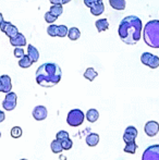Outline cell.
<instances>
[{
    "instance_id": "6da1fadb",
    "label": "cell",
    "mask_w": 159,
    "mask_h": 160,
    "mask_svg": "<svg viewBox=\"0 0 159 160\" xmlns=\"http://www.w3.org/2000/svg\"><path fill=\"white\" fill-rule=\"evenodd\" d=\"M143 24L138 17L129 15L122 19L119 24L118 33L123 42L127 45H135L142 36Z\"/></svg>"
},
{
    "instance_id": "7a4b0ae2",
    "label": "cell",
    "mask_w": 159,
    "mask_h": 160,
    "mask_svg": "<svg viewBox=\"0 0 159 160\" xmlns=\"http://www.w3.org/2000/svg\"><path fill=\"white\" fill-rule=\"evenodd\" d=\"M61 76L62 71L59 65L53 62H47L37 69L36 82L42 87H51L60 82Z\"/></svg>"
},
{
    "instance_id": "3957f363",
    "label": "cell",
    "mask_w": 159,
    "mask_h": 160,
    "mask_svg": "<svg viewBox=\"0 0 159 160\" xmlns=\"http://www.w3.org/2000/svg\"><path fill=\"white\" fill-rule=\"evenodd\" d=\"M143 38L147 46L156 49L159 48V20L147 22L143 31Z\"/></svg>"
},
{
    "instance_id": "277c9868",
    "label": "cell",
    "mask_w": 159,
    "mask_h": 160,
    "mask_svg": "<svg viewBox=\"0 0 159 160\" xmlns=\"http://www.w3.org/2000/svg\"><path fill=\"white\" fill-rule=\"evenodd\" d=\"M85 114L82 110L80 109H73L68 113V118H67V122L70 127L77 128L84 122Z\"/></svg>"
},
{
    "instance_id": "5b68a950",
    "label": "cell",
    "mask_w": 159,
    "mask_h": 160,
    "mask_svg": "<svg viewBox=\"0 0 159 160\" xmlns=\"http://www.w3.org/2000/svg\"><path fill=\"white\" fill-rule=\"evenodd\" d=\"M141 61L143 64L147 65L151 69H157L159 67V57L156 55H153L151 52H144L141 56Z\"/></svg>"
},
{
    "instance_id": "8992f818",
    "label": "cell",
    "mask_w": 159,
    "mask_h": 160,
    "mask_svg": "<svg viewBox=\"0 0 159 160\" xmlns=\"http://www.w3.org/2000/svg\"><path fill=\"white\" fill-rule=\"evenodd\" d=\"M17 97L15 93H8L4 97L3 101H2V107H3L4 110H8V111H11V110H14V108L17 107Z\"/></svg>"
},
{
    "instance_id": "52a82bcc",
    "label": "cell",
    "mask_w": 159,
    "mask_h": 160,
    "mask_svg": "<svg viewBox=\"0 0 159 160\" xmlns=\"http://www.w3.org/2000/svg\"><path fill=\"white\" fill-rule=\"evenodd\" d=\"M142 160H159V144L147 147L143 152Z\"/></svg>"
},
{
    "instance_id": "ba28073f",
    "label": "cell",
    "mask_w": 159,
    "mask_h": 160,
    "mask_svg": "<svg viewBox=\"0 0 159 160\" xmlns=\"http://www.w3.org/2000/svg\"><path fill=\"white\" fill-rule=\"evenodd\" d=\"M0 30H1L4 34H6V35L8 36L9 38L13 37V36L17 35V34L19 33L17 26L13 25L12 23H10V22H8V21H4L3 23H2Z\"/></svg>"
},
{
    "instance_id": "9c48e42d",
    "label": "cell",
    "mask_w": 159,
    "mask_h": 160,
    "mask_svg": "<svg viewBox=\"0 0 159 160\" xmlns=\"http://www.w3.org/2000/svg\"><path fill=\"white\" fill-rule=\"evenodd\" d=\"M144 131L146 133L147 136L149 137H154L157 135V133L159 132V124L156 121H148V122L145 124Z\"/></svg>"
},
{
    "instance_id": "30bf717a",
    "label": "cell",
    "mask_w": 159,
    "mask_h": 160,
    "mask_svg": "<svg viewBox=\"0 0 159 160\" xmlns=\"http://www.w3.org/2000/svg\"><path fill=\"white\" fill-rule=\"evenodd\" d=\"M137 136V130L134 127H127L124 131V134H123V141L127 143L130 142H135V138Z\"/></svg>"
},
{
    "instance_id": "8fae6325",
    "label": "cell",
    "mask_w": 159,
    "mask_h": 160,
    "mask_svg": "<svg viewBox=\"0 0 159 160\" xmlns=\"http://www.w3.org/2000/svg\"><path fill=\"white\" fill-rule=\"evenodd\" d=\"M47 114H48V111H47L45 106H37L33 110V117L36 121L45 120L47 118Z\"/></svg>"
},
{
    "instance_id": "7c38bea8",
    "label": "cell",
    "mask_w": 159,
    "mask_h": 160,
    "mask_svg": "<svg viewBox=\"0 0 159 160\" xmlns=\"http://www.w3.org/2000/svg\"><path fill=\"white\" fill-rule=\"evenodd\" d=\"M10 44L14 47H23L26 45V38L22 33H17L10 38Z\"/></svg>"
},
{
    "instance_id": "4fadbf2b",
    "label": "cell",
    "mask_w": 159,
    "mask_h": 160,
    "mask_svg": "<svg viewBox=\"0 0 159 160\" xmlns=\"http://www.w3.org/2000/svg\"><path fill=\"white\" fill-rule=\"evenodd\" d=\"M0 80L2 82V86H3V91L2 93H10L11 89H12V84H11V78L9 75H1L0 76Z\"/></svg>"
},
{
    "instance_id": "5bb4252c",
    "label": "cell",
    "mask_w": 159,
    "mask_h": 160,
    "mask_svg": "<svg viewBox=\"0 0 159 160\" xmlns=\"http://www.w3.org/2000/svg\"><path fill=\"white\" fill-rule=\"evenodd\" d=\"M27 56L31 58L33 62H37L39 59V52L33 45H28L27 46Z\"/></svg>"
},
{
    "instance_id": "9a60e30c",
    "label": "cell",
    "mask_w": 159,
    "mask_h": 160,
    "mask_svg": "<svg viewBox=\"0 0 159 160\" xmlns=\"http://www.w3.org/2000/svg\"><path fill=\"white\" fill-rule=\"evenodd\" d=\"M99 142V135L97 133H91L86 136V144L89 147H95Z\"/></svg>"
},
{
    "instance_id": "2e32d148",
    "label": "cell",
    "mask_w": 159,
    "mask_h": 160,
    "mask_svg": "<svg viewBox=\"0 0 159 160\" xmlns=\"http://www.w3.org/2000/svg\"><path fill=\"white\" fill-rule=\"evenodd\" d=\"M95 25H96V28H97L98 32L102 33V32H104V31L108 30L109 22H108V20H107V19H99V20H97V21H96Z\"/></svg>"
},
{
    "instance_id": "e0dca14e",
    "label": "cell",
    "mask_w": 159,
    "mask_h": 160,
    "mask_svg": "<svg viewBox=\"0 0 159 160\" xmlns=\"http://www.w3.org/2000/svg\"><path fill=\"white\" fill-rule=\"evenodd\" d=\"M91 9V13L95 17H98V15L102 14L105 11V6H104V2H100V3H97L95 6H93Z\"/></svg>"
},
{
    "instance_id": "ac0fdd59",
    "label": "cell",
    "mask_w": 159,
    "mask_h": 160,
    "mask_svg": "<svg viewBox=\"0 0 159 160\" xmlns=\"http://www.w3.org/2000/svg\"><path fill=\"white\" fill-rule=\"evenodd\" d=\"M109 4L115 10L122 11L125 9V0H109Z\"/></svg>"
},
{
    "instance_id": "d6986e66",
    "label": "cell",
    "mask_w": 159,
    "mask_h": 160,
    "mask_svg": "<svg viewBox=\"0 0 159 160\" xmlns=\"http://www.w3.org/2000/svg\"><path fill=\"white\" fill-rule=\"evenodd\" d=\"M98 118H99V113H98V111L96 109H89L86 112V119L88 122L91 123L96 122L98 120Z\"/></svg>"
},
{
    "instance_id": "ffe728a7",
    "label": "cell",
    "mask_w": 159,
    "mask_h": 160,
    "mask_svg": "<svg viewBox=\"0 0 159 160\" xmlns=\"http://www.w3.org/2000/svg\"><path fill=\"white\" fill-rule=\"evenodd\" d=\"M68 37L70 38L71 40H77L81 37L80 30L77 28H69Z\"/></svg>"
},
{
    "instance_id": "44dd1931",
    "label": "cell",
    "mask_w": 159,
    "mask_h": 160,
    "mask_svg": "<svg viewBox=\"0 0 159 160\" xmlns=\"http://www.w3.org/2000/svg\"><path fill=\"white\" fill-rule=\"evenodd\" d=\"M33 63H34V62L31 60V58L28 57L27 55H25L24 57H22L19 61V65L21 68H23V69H27V68H30Z\"/></svg>"
},
{
    "instance_id": "7402d4cb",
    "label": "cell",
    "mask_w": 159,
    "mask_h": 160,
    "mask_svg": "<svg viewBox=\"0 0 159 160\" xmlns=\"http://www.w3.org/2000/svg\"><path fill=\"white\" fill-rule=\"evenodd\" d=\"M97 75H98V73L93 68H88V69H86V71L84 72V78H86V80L91 81V82L95 80V78H97Z\"/></svg>"
},
{
    "instance_id": "603a6c76",
    "label": "cell",
    "mask_w": 159,
    "mask_h": 160,
    "mask_svg": "<svg viewBox=\"0 0 159 160\" xmlns=\"http://www.w3.org/2000/svg\"><path fill=\"white\" fill-rule=\"evenodd\" d=\"M51 150H52L53 154H61V152L63 150V148H62V145L61 143H60L59 141H58L57 138L55 139V141L51 142Z\"/></svg>"
},
{
    "instance_id": "cb8c5ba5",
    "label": "cell",
    "mask_w": 159,
    "mask_h": 160,
    "mask_svg": "<svg viewBox=\"0 0 159 160\" xmlns=\"http://www.w3.org/2000/svg\"><path fill=\"white\" fill-rule=\"evenodd\" d=\"M63 12V8H62V4H52L50 8V13H52L56 17H60Z\"/></svg>"
},
{
    "instance_id": "d4e9b609",
    "label": "cell",
    "mask_w": 159,
    "mask_h": 160,
    "mask_svg": "<svg viewBox=\"0 0 159 160\" xmlns=\"http://www.w3.org/2000/svg\"><path fill=\"white\" fill-rule=\"evenodd\" d=\"M136 149H137V145H136L135 142H130V143L125 144L124 152L127 154H135Z\"/></svg>"
},
{
    "instance_id": "484cf974",
    "label": "cell",
    "mask_w": 159,
    "mask_h": 160,
    "mask_svg": "<svg viewBox=\"0 0 159 160\" xmlns=\"http://www.w3.org/2000/svg\"><path fill=\"white\" fill-rule=\"evenodd\" d=\"M60 143H61L62 145V148H63L64 150H69L72 148L73 146V143L72 141L70 139V137H67V138H63V139H60Z\"/></svg>"
},
{
    "instance_id": "4316f807",
    "label": "cell",
    "mask_w": 159,
    "mask_h": 160,
    "mask_svg": "<svg viewBox=\"0 0 159 160\" xmlns=\"http://www.w3.org/2000/svg\"><path fill=\"white\" fill-rule=\"evenodd\" d=\"M69 28L66 25H58V32H57V37H66L68 36Z\"/></svg>"
},
{
    "instance_id": "83f0119b",
    "label": "cell",
    "mask_w": 159,
    "mask_h": 160,
    "mask_svg": "<svg viewBox=\"0 0 159 160\" xmlns=\"http://www.w3.org/2000/svg\"><path fill=\"white\" fill-rule=\"evenodd\" d=\"M57 32H58V25H55V24H50V25L47 28V33H48L49 36L51 37H57Z\"/></svg>"
},
{
    "instance_id": "f1b7e54d",
    "label": "cell",
    "mask_w": 159,
    "mask_h": 160,
    "mask_svg": "<svg viewBox=\"0 0 159 160\" xmlns=\"http://www.w3.org/2000/svg\"><path fill=\"white\" fill-rule=\"evenodd\" d=\"M11 136L13 138H19L22 136V128L20 127H14L11 128Z\"/></svg>"
},
{
    "instance_id": "f546056e",
    "label": "cell",
    "mask_w": 159,
    "mask_h": 160,
    "mask_svg": "<svg viewBox=\"0 0 159 160\" xmlns=\"http://www.w3.org/2000/svg\"><path fill=\"white\" fill-rule=\"evenodd\" d=\"M57 19H58V18L56 17V15H53L52 13H50V11L45 14V21H46L47 23H49V24L55 23V22L57 21Z\"/></svg>"
},
{
    "instance_id": "4dcf8cb0",
    "label": "cell",
    "mask_w": 159,
    "mask_h": 160,
    "mask_svg": "<svg viewBox=\"0 0 159 160\" xmlns=\"http://www.w3.org/2000/svg\"><path fill=\"white\" fill-rule=\"evenodd\" d=\"M25 56V52H24L23 48L22 47H15L14 49V57L15 58H20L21 59L22 57H24Z\"/></svg>"
},
{
    "instance_id": "1f68e13d",
    "label": "cell",
    "mask_w": 159,
    "mask_h": 160,
    "mask_svg": "<svg viewBox=\"0 0 159 160\" xmlns=\"http://www.w3.org/2000/svg\"><path fill=\"white\" fill-rule=\"evenodd\" d=\"M67 137H69V133L67 132V131H60V132H58L57 134H56V138H57L58 141L67 138Z\"/></svg>"
},
{
    "instance_id": "d6a6232c",
    "label": "cell",
    "mask_w": 159,
    "mask_h": 160,
    "mask_svg": "<svg viewBox=\"0 0 159 160\" xmlns=\"http://www.w3.org/2000/svg\"><path fill=\"white\" fill-rule=\"evenodd\" d=\"M100 2H102V0H84L85 6L88 7V8H92L93 6H95V4H97V3H100Z\"/></svg>"
},
{
    "instance_id": "836d02e7",
    "label": "cell",
    "mask_w": 159,
    "mask_h": 160,
    "mask_svg": "<svg viewBox=\"0 0 159 160\" xmlns=\"http://www.w3.org/2000/svg\"><path fill=\"white\" fill-rule=\"evenodd\" d=\"M51 4H62V0H49Z\"/></svg>"
},
{
    "instance_id": "e575fe53",
    "label": "cell",
    "mask_w": 159,
    "mask_h": 160,
    "mask_svg": "<svg viewBox=\"0 0 159 160\" xmlns=\"http://www.w3.org/2000/svg\"><path fill=\"white\" fill-rule=\"evenodd\" d=\"M4 119H6V114H4L3 111H0V123L3 122Z\"/></svg>"
},
{
    "instance_id": "d590c367",
    "label": "cell",
    "mask_w": 159,
    "mask_h": 160,
    "mask_svg": "<svg viewBox=\"0 0 159 160\" xmlns=\"http://www.w3.org/2000/svg\"><path fill=\"white\" fill-rule=\"evenodd\" d=\"M4 22V19H3V15H2V13H0V28H1L2 23Z\"/></svg>"
},
{
    "instance_id": "8d00e7d4",
    "label": "cell",
    "mask_w": 159,
    "mask_h": 160,
    "mask_svg": "<svg viewBox=\"0 0 159 160\" xmlns=\"http://www.w3.org/2000/svg\"><path fill=\"white\" fill-rule=\"evenodd\" d=\"M71 0H62V4H67V3H69Z\"/></svg>"
},
{
    "instance_id": "74e56055",
    "label": "cell",
    "mask_w": 159,
    "mask_h": 160,
    "mask_svg": "<svg viewBox=\"0 0 159 160\" xmlns=\"http://www.w3.org/2000/svg\"><path fill=\"white\" fill-rule=\"evenodd\" d=\"M3 91V86H2V82H1V80H0V92H2Z\"/></svg>"
},
{
    "instance_id": "f35d334b",
    "label": "cell",
    "mask_w": 159,
    "mask_h": 160,
    "mask_svg": "<svg viewBox=\"0 0 159 160\" xmlns=\"http://www.w3.org/2000/svg\"><path fill=\"white\" fill-rule=\"evenodd\" d=\"M0 137H1V133H0Z\"/></svg>"
},
{
    "instance_id": "ab89813d",
    "label": "cell",
    "mask_w": 159,
    "mask_h": 160,
    "mask_svg": "<svg viewBox=\"0 0 159 160\" xmlns=\"http://www.w3.org/2000/svg\"><path fill=\"white\" fill-rule=\"evenodd\" d=\"M21 160H26V159H21Z\"/></svg>"
}]
</instances>
